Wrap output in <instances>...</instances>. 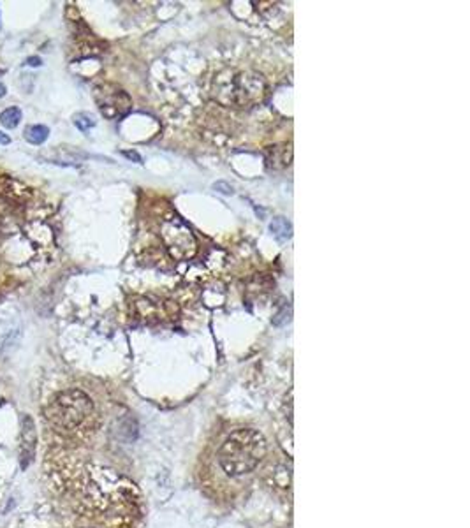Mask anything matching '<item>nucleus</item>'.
Segmentation results:
<instances>
[{
  "label": "nucleus",
  "instance_id": "obj_1",
  "mask_svg": "<svg viewBox=\"0 0 470 528\" xmlns=\"http://www.w3.org/2000/svg\"><path fill=\"white\" fill-rule=\"evenodd\" d=\"M266 95V79L256 70L224 69L212 82V97L229 108H250Z\"/></svg>",
  "mask_w": 470,
  "mask_h": 528
},
{
  "label": "nucleus",
  "instance_id": "obj_2",
  "mask_svg": "<svg viewBox=\"0 0 470 528\" xmlns=\"http://www.w3.org/2000/svg\"><path fill=\"white\" fill-rule=\"evenodd\" d=\"M266 455L263 433L252 428L231 431L218 449V465L229 478H240L252 472Z\"/></svg>",
  "mask_w": 470,
  "mask_h": 528
},
{
  "label": "nucleus",
  "instance_id": "obj_3",
  "mask_svg": "<svg viewBox=\"0 0 470 528\" xmlns=\"http://www.w3.org/2000/svg\"><path fill=\"white\" fill-rule=\"evenodd\" d=\"M93 402L82 389L57 393L44 408V416L60 430H76L92 414Z\"/></svg>",
  "mask_w": 470,
  "mask_h": 528
},
{
  "label": "nucleus",
  "instance_id": "obj_4",
  "mask_svg": "<svg viewBox=\"0 0 470 528\" xmlns=\"http://www.w3.org/2000/svg\"><path fill=\"white\" fill-rule=\"evenodd\" d=\"M160 238L169 256L175 261H189L198 252V241L191 227L180 217L164 218L160 224Z\"/></svg>",
  "mask_w": 470,
  "mask_h": 528
},
{
  "label": "nucleus",
  "instance_id": "obj_5",
  "mask_svg": "<svg viewBox=\"0 0 470 528\" xmlns=\"http://www.w3.org/2000/svg\"><path fill=\"white\" fill-rule=\"evenodd\" d=\"M95 102L101 109L102 117L108 120L125 117L133 108V101L129 97V93L118 88L117 85H109V83L95 88Z\"/></svg>",
  "mask_w": 470,
  "mask_h": 528
},
{
  "label": "nucleus",
  "instance_id": "obj_6",
  "mask_svg": "<svg viewBox=\"0 0 470 528\" xmlns=\"http://www.w3.org/2000/svg\"><path fill=\"white\" fill-rule=\"evenodd\" d=\"M35 442H37V433H35V426L32 417L25 416L21 419V431H20V463L21 469H27L32 463L35 455Z\"/></svg>",
  "mask_w": 470,
  "mask_h": 528
},
{
  "label": "nucleus",
  "instance_id": "obj_7",
  "mask_svg": "<svg viewBox=\"0 0 470 528\" xmlns=\"http://www.w3.org/2000/svg\"><path fill=\"white\" fill-rule=\"evenodd\" d=\"M266 164L272 169H285L292 160V147L291 143H280L266 148L265 152Z\"/></svg>",
  "mask_w": 470,
  "mask_h": 528
},
{
  "label": "nucleus",
  "instance_id": "obj_8",
  "mask_svg": "<svg viewBox=\"0 0 470 528\" xmlns=\"http://www.w3.org/2000/svg\"><path fill=\"white\" fill-rule=\"evenodd\" d=\"M50 136V129L46 125H28L25 129V140L32 144H43Z\"/></svg>",
  "mask_w": 470,
  "mask_h": 528
},
{
  "label": "nucleus",
  "instance_id": "obj_9",
  "mask_svg": "<svg viewBox=\"0 0 470 528\" xmlns=\"http://www.w3.org/2000/svg\"><path fill=\"white\" fill-rule=\"evenodd\" d=\"M21 122V109L11 106V108L4 109L0 113V124L4 125L6 129H16Z\"/></svg>",
  "mask_w": 470,
  "mask_h": 528
},
{
  "label": "nucleus",
  "instance_id": "obj_10",
  "mask_svg": "<svg viewBox=\"0 0 470 528\" xmlns=\"http://www.w3.org/2000/svg\"><path fill=\"white\" fill-rule=\"evenodd\" d=\"M270 229H272L273 234H275L276 238H280V240H288V238H291L292 233L291 224H289L284 217H276L275 220L272 222V225H270Z\"/></svg>",
  "mask_w": 470,
  "mask_h": 528
},
{
  "label": "nucleus",
  "instance_id": "obj_11",
  "mask_svg": "<svg viewBox=\"0 0 470 528\" xmlns=\"http://www.w3.org/2000/svg\"><path fill=\"white\" fill-rule=\"evenodd\" d=\"M73 124L79 129V131L86 132L92 127H95V118L90 113H76L73 117Z\"/></svg>",
  "mask_w": 470,
  "mask_h": 528
},
{
  "label": "nucleus",
  "instance_id": "obj_12",
  "mask_svg": "<svg viewBox=\"0 0 470 528\" xmlns=\"http://www.w3.org/2000/svg\"><path fill=\"white\" fill-rule=\"evenodd\" d=\"M214 189H215V191H218V192H222V194H233V187H231V185H227V183H224V182H218V183H215V185H214Z\"/></svg>",
  "mask_w": 470,
  "mask_h": 528
},
{
  "label": "nucleus",
  "instance_id": "obj_13",
  "mask_svg": "<svg viewBox=\"0 0 470 528\" xmlns=\"http://www.w3.org/2000/svg\"><path fill=\"white\" fill-rule=\"evenodd\" d=\"M41 64H43V60H41L39 57H30V59H27V66H32V67H39Z\"/></svg>",
  "mask_w": 470,
  "mask_h": 528
},
{
  "label": "nucleus",
  "instance_id": "obj_14",
  "mask_svg": "<svg viewBox=\"0 0 470 528\" xmlns=\"http://www.w3.org/2000/svg\"><path fill=\"white\" fill-rule=\"evenodd\" d=\"M124 155L127 157V159H131V160H136V162H141V157L138 155L136 152H124Z\"/></svg>",
  "mask_w": 470,
  "mask_h": 528
},
{
  "label": "nucleus",
  "instance_id": "obj_15",
  "mask_svg": "<svg viewBox=\"0 0 470 528\" xmlns=\"http://www.w3.org/2000/svg\"><path fill=\"white\" fill-rule=\"evenodd\" d=\"M11 143V140H9L8 134H4V132L0 131V144H9Z\"/></svg>",
  "mask_w": 470,
  "mask_h": 528
},
{
  "label": "nucleus",
  "instance_id": "obj_16",
  "mask_svg": "<svg viewBox=\"0 0 470 528\" xmlns=\"http://www.w3.org/2000/svg\"><path fill=\"white\" fill-rule=\"evenodd\" d=\"M6 92H8V90H6V85H4V83H0V99L4 97Z\"/></svg>",
  "mask_w": 470,
  "mask_h": 528
}]
</instances>
